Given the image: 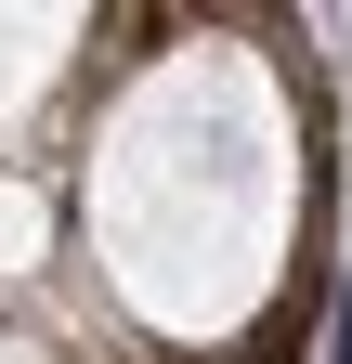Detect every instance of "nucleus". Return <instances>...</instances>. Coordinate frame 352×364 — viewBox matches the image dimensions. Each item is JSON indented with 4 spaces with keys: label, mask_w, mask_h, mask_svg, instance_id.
<instances>
[{
    "label": "nucleus",
    "mask_w": 352,
    "mask_h": 364,
    "mask_svg": "<svg viewBox=\"0 0 352 364\" xmlns=\"http://www.w3.org/2000/svg\"><path fill=\"white\" fill-rule=\"evenodd\" d=\"M26 260H39V196L14 182V196H0V273H26Z\"/></svg>",
    "instance_id": "nucleus-1"
}]
</instances>
